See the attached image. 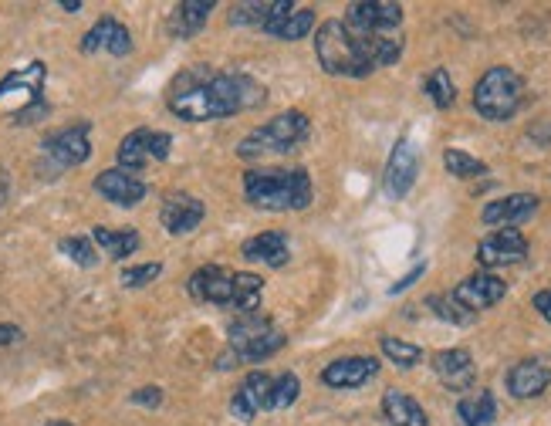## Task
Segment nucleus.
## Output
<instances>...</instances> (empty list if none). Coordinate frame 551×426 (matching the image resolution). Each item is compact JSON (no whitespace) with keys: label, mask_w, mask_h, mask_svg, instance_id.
Returning a JSON list of instances; mask_svg holds the SVG:
<instances>
[{"label":"nucleus","mask_w":551,"mask_h":426,"mask_svg":"<svg viewBox=\"0 0 551 426\" xmlns=\"http://www.w3.org/2000/svg\"><path fill=\"white\" fill-rule=\"evenodd\" d=\"M268 99V88L244 71H220L210 65L183 68L166 88V105L183 122H213L251 112Z\"/></svg>","instance_id":"nucleus-1"},{"label":"nucleus","mask_w":551,"mask_h":426,"mask_svg":"<svg viewBox=\"0 0 551 426\" xmlns=\"http://www.w3.org/2000/svg\"><path fill=\"white\" fill-rule=\"evenodd\" d=\"M190 298L203 301V305H220V308H234V312H257L264 295V281L261 274L251 271H224L217 264H203L190 274L186 281Z\"/></svg>","instance_id":"nucleus-2"},{"label":"nucleus","mask_w":551,"mask_h":426,"mask_svg":"<svg viewBox=\"0 0 551 426\" xmlns=\"http://www.w3.org/2000/svg\"><path fill=\"white\" fill-rule=\"evenodd\" d=\"M244 197L257 210L288 213L305 210L315 197V186H311L308 170H247Z\"/></svg>","instance_id":"nucleus-3"},{"label":"nucleus","mask_w":551,"mask_h":426,"mask_svg":"<svg viewBox=\"0 0 551 426\" xmlns=\"http://www.w3.org/2000/svg\"><path fill=\"white\" fill-rule=\"evenodd\" d=\"M311 136V122L305 112L298 109H288L281 115H274L264 126L251 129L247 136L241 139V146H237V156L241 159H261V156H284V153H295Z\"/></svg>","instance_id":"nucleus-4"},{"label":"nucleus","mask_w":551,"mask_h":426,"mask_svg":"<svg viewBox=\"0 0 551 426\" xmlns=\"http://www.w3.org/2000/svg\"><path fill=\"white\" fill-rule=\"evenodd\" d=\"M524 78L508 65L487 68L474 85V112L487 122H511L524 105Z\"/></svg>","instance_id":"nucleus-5"},{"label":"nucleus","mask_w":551,"mask_h":426,"mask_svg":"<svg viewBox=\"0 0 551 426\" xmlns=\"http://www.w3.org/2000/svg\"><path fill=\"white\" fill-rule=\"evenodd\" d=\"M315 55L328 75L339 78H366L372 75V65L366 61L362 41L345 28V21H325L315 31Z\"/></svg>","instance_id":"nucleus-6"},{"label":"nucleus","mask_w":551,"mask_h":426,"mask_svg":"<svg viewBox=\"0 0 551 426\" xmlns=\"http://www.w3.org/2000/svg\"><path fill=\"white\" fill-rule=\"evenodd\" d=\"M44 78H48V65L44 61H31V65L0 78V109L11 112L14 126H31L34 119L48 115V105L41 99Z\"/></svg>","instance_id":"nucleus-7"},{"label":"nucleus","mask_w":551,"mask_h":426,"mask_svg":"<svg viewBox=\"0 0 551 426\" xmlns=\"http://www.w3.org/2000/svg\"><path fill=\"white\" fill-rule=\"evenodd\" d=\"M288 345V335L264 312H244L230 322V352L237 362H264Z\"/></svg>","instance_id":"nucleus-8"},{"label":"nucleus","mask_w":551,"mask_h":426,"mask_svg":"<svg viewBox=\"0 0 551 426\" xmlns=\"http://www.w3.org/2000/svg\"><path fill=\"white\" fill-rule=\"evenodd\" d=\"M41 153L44 159H51L55 170H71V166H82L92 156V122L78 119L65 129H55L41 139Z\"/></svg>","instance_id":"nucleus-9"},{"label":"nucleus","mask_w":551,"mask_h":426,"mask_svg":"<svg viewBox=\"0 0 551 426\" xmlns=\"http://www.w3.org/2000/svg\"><path fill=\"white\" fill-rule=\"evenodd\" d=\"M173 153V136L170 132H156V129H132L126 139L119 142V170L139 173L149 163H163Z\"/></svg>","instance_id":"nucleus-10"},{"label":"nucleus","mask_w":551,"mask_h":426,"mask_svg":"<svg viewBox=\"0 0 551 426\" xmlns=\"http://www.w3.org/2000/svg\"><path fill=\"white\" fill-rule=\"evenodd\" d=\"M345 28L352 34H399L403 4L393 0H359L345 7Z\"/></svg>","instance_id":"nucleus-11"},{"label":"nucleus","mask_w":551,"mask_h":426,"mask_svg":"<svg viewBox=\"0 0 551 426\" xmlns=\"http://www.w3.org/2000/svg\"><path fill=\"white\" fill-rule=\"evenodd\" d=\"M416 176H420V149H416L410 136H403L396 139L393 153H389L386 173H382V190H386L389 200H403L416 186Z\"/></svg>","instance_id":"nucleus-12"},{"label":"nucleus","mask_w":551,"mask_h":426,"mask_svg":"<svg viewBox=\"0 0 551 426\" xmlns=\"http://www.w3.org/2000/svg\"><path fill=\"white\" fill-rule=\"evenodd\" d=\"M528 257V237L521 230H494L477 244V264L481 271H497V268H514Z\"/></svg>","instance_id":"nucleus-13"},{"label":"nucleus","mask_w":551,"mask_h":426,"mask_svg":"<svg viewBox=\"0 0 551 426\" xmlns=\"http://www.w3.org/2000/svg\"><path fill=\"white\" fill-rule=\"evenodd\" d=\"M504 295H508V284L491 271L470 274V278H464L457 288L450 291V298L457 301L460 308H467L470 315H481V312H487V308H494Z\"/></svg>","instance_id":"nucleus-14"},{"label":"nucleus","mask_w":551,"mask_h":426,"mask_svg":"<svg viewBox=\"0 0 551 426\" xmlns=\"http://www.w3.org/2000/svg\"><path fill=\"white\" fill-rule=\"evenodd\" d=\"M541 200L535 193H511V197L491 200L484 203L481 220L487 227H501V230H518L521 224H528L531 217L538 213Z\"/></svg>","instance_id":"nucleus-15"},{"label":"nucleus","mask_w":551,"mask_h":426,"mask_svg":"<svg viewBox=\"0 0 551 426\" xmlns=\"http://www.w3.org/2000/svg\"><path fill=\"white\" fill-rule=\"evenodd\" d=\"M82 51L85 55H99V51H105V55L126 58V55H132V34H129L126 24L119 21V17L105 14L85 31Z\"/></svg>","instance_id":"nucleus-16"},{"label":"nucleus","mask_w":551,"mask_h":426,"mask_svg":"<svg viewBox=\"0 0 551 426\" xmlns=\"http://www.w3.org/2000/svg\"><path fill=\"white\" fill-rule=\"evenodd\" d=\"M379 376V359L372 355H345V359L328 362L322 369V383L328 389H362Z\"/></svg>","instance_id":"nucleus-17"},{"label":"nucleus","mask_w":551,"mask_h":426,"mask_svg":"<svg viewBox=\"0 0 551 426\" xmlns=\"http://www.w3.org/2000/svg\"><path fill=\"white\" fill-rule=\"evenodd\" d=\"M271 383H274V376H268V372H261V369H254L251 376H247L244 383L237 386L234 399H230V413H234V420L251 423L257 413L271 410Z\"/></svg>","instance_id":"nucleus-18"},{"label":"nucleus","mask_w":551,"mask_h":426,"mask_svg":"<svg viewBox=\"0 0 551 426\" xmlns=\"http://www.w3.org/2000/svg\"><path fill=\"white\" fill-rule=\"evenodd\" d=\"M203 217H207V207L193 193H170L163 200V210H159V224L170 230L173 237L193 234L203 224Z\"/></svg>","instance_id":"nucleus-19"},{"label":"nucleus","mask_w":551,"mask_h":426,"mask_svg":"<svg viewBox=\"0 0 551 426\" xmlns=\"http://www.w3.org/2000/svg\"><path fill=\"white\" fill-rule=\"evenodd\" d=\"M433 372L450 393H467L477 379V366H474V355L467 349H440L433 352Z\"/></svg>","instance_id":"nucleus-20"},{"label":"nucleus","mask_w":551,"mask_h":426,"mask_svg":"<svg viewBox=\"0 0 551 426\" xmlns=\"http://www.w3.org/2000/svg\"><path fill=\"white\" fill-rule=\"evenodd\" d=\"M95 193L105 197L115 207H139L142 200H146L149 186L139 180L136 173H126V170H105L95 176Z\"/></svg>","instance_id":"nucleus-21"},{"label":"nucleus","mask_w":551,"mask_h":426,"mask_svg":"<svg viewBox=\"0 0 551 426\" xmlns=\"http://www.w3.org/2000/svg\"><path fill=\"white\" fill-rule=\"evenodd\" d=\"M241 254H244V261L264 264V268H284L291 257V241L284 230H264V234L247 237Z\"/></svg>","instance_id":"nucleus-22"},{"label":"nucleus","mask_w":551,"mask_h":426,"mask_svg":"<svg viewBox=\"0 0 551 426\" xmlns=\"http://www.w3.org/2000/svg\"><path fill=\"white\" fill-rule=\"evenodd\" d=\"M551 386V366L541 359H521L508 372V393L514 399H538Z\"/></svg>","instance_id":"nucleus-23"},{"label":"nucleus","mask_w":551,"mask_h":426,"mask_svg":"<svg viewBox=\"0 0 551 426\" xmlns=\"http://www.w3.org/2000/svg\"><path fill=\"white\" fill-rule=\"evenodd\" d=\"M210 14H213V0H183V4L173 7L170 21H166V31H170V38L176 41L197 38V34L207 28Z\"/></svg>","instance_id":"nucleus-24"},{"label":"nucleus","mask_w":551,"mask_h":426,"mask_svg":"<svg viewBox=\"0 0 551 426\" xmlns=\"http://www.w3.org/2000/svg\"><path fill=\"white\" fill-rule=\"evenodd\" d=\"M291 0H247V4H234L230 7V24L234 28H264L274 17L291 11Z\"/></svg>","instance_id":"nucleus-25"},{"label":"nucleus","mask_w":551,"mask_h":426,"mask_svg":"<svg viewBox=\"0 0 551 426\" xmlns=\"http://www.w3.org/2000/svg\"><path fill=\"white\" fill-rule=\"evenodd\" d=\"M382 416L393 426H430V416H426L423 406L396 386L382 393Z\"/></svg>","instance_id":"nucleus-26"},{"label":"nucleus","mask_w":551,"mask_h":426,"mask_svg":"<svg viewBox=\"0 0 551 426\" xmlns=\"http://www.w3.org/2000/svg\"><path fill=\"white\" fill-rule=\"evenodd\" d=\"M261 31L278 41H301L315 31V11H311V7H291L288 14L274 17V21L264 24Z\"/></svg>","instance_id":"nucleus-27"},{"label":"nucleus","mask_w":551,"mask_h":426,"mask_svg":"<svg viewBox=\"0 0 551 426\" xmlns=\"http://www.w3.org/2000/svg\"><path fill=\"white\" fill-rule=\"evenodd\" d=\"M92 244H99L105 254L115 257V261H126L139 251V234L132 227H122V230H112V227H95L92 230Z\"/></svg>","instance_id":"nucleus-28"},{"label":"nucleus","mask_w":551,"mask_h":426,"mask_svg":"<svg viewBox=\"0 0 551 426\" xmlns=\"http://www.w3.org/2000/svg\"><path fill=\"white\" fill-rule=\"evenodd\" d=\"M457 416L464 426H491L497 416V399L491 389H477L457 403Z\"/></svg>","instance_id":"nucleus-29"},{"label":"nucleus","mask_w":551,"mask_h":426,"mask_svg":"<svg viewBox=\"0 0 551 426\" xmlns=\"http://www.w3.org/2000/svg\"><path fill=\"white\" fill-rule=\"evenodd\" d=\"M443 166H447L450 176H457V180H477V176H487V163L477 156H470L467 149H443Z\"/></svg>","instance_id":"nucleus-30"},{"label":"nucleus","mask_w":551,"mask_h":426,"mask_svg":"<svg viewBox=\"0 0 551 426\" xmlns=\"http://www.w3.org/2000/svg\"><path fill=\"white\" fill-rule=\"evenodd\" d=\"M379 349H382V355H386V359L393 362L396 369H413V366H420V359H423L420 345H413V342H406V339H396V335H382Z\"/></svg>","instance_id":"nucleus-31"},{"label":"nucleus","mask_w":551,"mask_h":426,"mask_svg":"<svg viewBox=\"0 0 551 426\" xmlns=\"http://www.w3.org/2000/svg\"><path fill=\"white\" fill-rule=\"evenodd\" d=\"M423 92H426V99L437 105V109H450V105L457 102V85H453L447 68H433L430 75H426V82H423Z\"/></svg>","instance_id":"nucleus-32"},{"label":"nucleus","mask_w":551,"mask_h":426,"mask_svg":"<svg viewBox=\"0 0 551 426\" xmlns=\"http://www.w3.org/2000/svg\"><path fill=\"white\" fill-rule=\"evenodd\" d=\"M426 305L433 308V315H437L440 322H450V325H460V328L477 322V315H470L467 308H460L450 295H430L426 298Z\"/></svg>","instance_id":"nucleus-33"},{"label":"nucleus","mask_w":551,"mask_h":426,"mask_svg":"<svg viewBox=\"0 0 551 426\" xmlns=\"http://www.w3.org/2000/svg\"><path fill=\"white\" fill-rule=\"evenodd\" d=\"M58 251L75 261L78 268H95L99 264V254H95V244L88 237H61L58 241Z\"/></svg>","instance_id":"nucleus-34"},{"label":"nucleus","mask_w":551,"mask_h":426,"mask_svg":"<svg viewBox=\"0 0 551 426\" xmlns=\"http://www.w3.org/2000/svg\"><path fill=\"white\" fill-rule=\"evenodd\" d=\"M298 393H301V379L295 376V372H281V376H274L271 410H288V406L298 399Z\"/></svg>","instance_id":"nucleus-35"},{"label":"nucleus","mask_w":551,"mask_h":426,"mask_svg":"<svg viewBox=\"0 0 551 426\" xmlns=\"http://www.w3.org/2000/svg\"><path fill=\"white\" fill-rule=\"evenodd\" d=\"M159 274H163V264L159 261L132 264V268H122V284H126V288H146V284H153Z\"/></svg>","instance_id":"nucleus-36"},{"label":"nucleus","mask_w":551,"mask_h":426,"mask_svg":"<svg viewBox=\"0 0 551 426\" xmlns=\"http://www.w3.org/2000/svg\"><path fill=\"white\" fill-rule=\"evenodd\" d=\"M129 399H132L136 406H149V410H153V406L163 403V389H159V386H142V389H136V393H132Z\"/></svg>","instance_id":"nucleus-37"},{"label":"nucleus","mask_w":551,"mask_h":426,"mask_svg":"<svg viewBox=\"0 0 551 426\" xmlns=\"http://www.w3.org/2000/svg\"><path fill=\"white\" fill-rule=\"evenodd\" d=\"M423 274H426V261L416 264V268H413L410 274H403V278H399V281L393 284V288H389V295H403V291H406V288H413V281H420Z\"/></svg>","instance_id":"nucleus-38"},{"label":"nucleus","mask_w":551,"mask_h":426,"mask_svg":"<svg viewBox=\"0 0 551 426\" xmlns=\"http://www.w3.org/2000/svg\"><path fill=\"white\" fill-rule=\"evenodd\" d=\"M531 305H535V312L545 318V322L551 325V288H545V291H538L535 298H531Z\"/></svg>","instance_id":"nucleus-39"},{"label":"nucleus","mask_w":551,"mask_h":426,"mask_svg":"<svg viewBox=\"0 0 551 426\" xmlns=\"http://www.w3.org/2000/svg\"><path fill=\"white\" fill-rule=\"evenodd\" d=\"M24 339V332L17 325H4L0 322V349H4V345H14V342H21Z\"/></svg>","instance_id":"nucleus-40"},{"label":"nucleus","mask_w":551,"mask_h":426,"mask_svg":"<svg viewBox=\"0 0 551 426\" xmlns=\"http://www.w3.org/2000/svg\"><path fill=\"white\" fill-rule=\"evenodd\" d=\"M61 11H71V14H75V11H82V0H61Z\"/></svg>","instance_id":"nucleus-41"},{"label":"nucleus","mask_w":551,"mask_h":426,"mask_svg":"<svg viewBox=\"0 0 551 426\" xmlns=\"http://www.w3.org/2000/svg\"><path fill=\"white\" fill-rule=\"evenodd\" d=\"M44 426H71L68 420H51V423H44Z\"/></svg>","instance_id":"nucleus-42"}]
</instances>
